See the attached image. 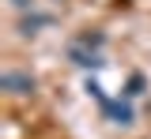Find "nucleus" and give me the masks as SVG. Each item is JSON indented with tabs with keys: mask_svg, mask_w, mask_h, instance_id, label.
<instances>
[{
	"mask_svg": "<svg viewBox=\"0 0 151 139\" xmlns=\"http://www.w3.org/2000/svg\"><path fill=\"white\" fill-rule=\"evenodd\" d=\"M125 94H129V98H140V94H144V75H132L129 87H125Z\"/></svg>",
	"mask_w": 151,
	"mask_h": 139,
	"instance_id": "nucleus-4",
	"label": "nucleus"
},
{
	"mask_svg": "<svg viewBox=\"0 0 151 139\" xmlns=\"http://www.w3.org/2000/svg\"><path fill=\"white\" fill-rule=\"evenodd\" d=\"M102 105H106V113H110V117L117 120V124H129V120H132V109L125 105V101H110V98H106Z\"/></svg>",
	"mask_w": 151,
	"mask_h": 139,
	"instance_id": "nucleus-3",
	"label": "nucleus"
},
{
	"mask_svg": "<svg viewBox=\"0 0 151 139\" xmlns=\"http://www.w3.org/2000/svg\"><path fill=\"white\" fill-rule=\"evenodd\" d=\"M68 60H72V64H79V68H102V64H106V60L98 57V49H94V45H83L79 38L68 45Z\"/></svg>",
	"mask_w": 151,
	"mask_h": 139,
	"instance_id": "nucleus-1",
	"label": "nucleus"
},
{
	"mask_svg": "<svg viewBox=\"0 0 151 139\" xmlns=\"http://www.w3.org/2000/svg\"><path fill=\"white\" fill-rule=\"evenodd\" d=\"M45 23H53L49 15H34V19H23V34H34V26H45Z\"/></svg>",
	"mask_w": 151,
	"mask_h": 139,
	"instance_id": "nucleus-5",
	"label": "nucleus"
},
{
	"mask_svg": "<svg viewBox=\"0 0 151 139\" xmlns=\"http://www.w3.org/2000/svg\"><path fill=\"white\" fill-rule=\"evenodd\" d=\"M12 4H15V8H27V4H30V0H12Z\"/></svg>",
	"mask_w": 151,
	"mask_h": 139,
	"instance_id": "nucleus-6",
	"label": "nucleus"
},
{
	"mask_svg": "<svg viewBox=\"0 0 151 139\" xmlns=\"http://www.w3.org/2000/svg\"><path fill=\"white\" fill-rule=\"evenodd\" d=\"M0 87L12 90V94H30V90H34V79L23 75V72H4V75H0Z\"/></svg>",
	"mask_w": 151,
	"mask_h": 139,
	"instance_id": "nucleus-2",
	"label": "nucleus"
}]
</instances>
